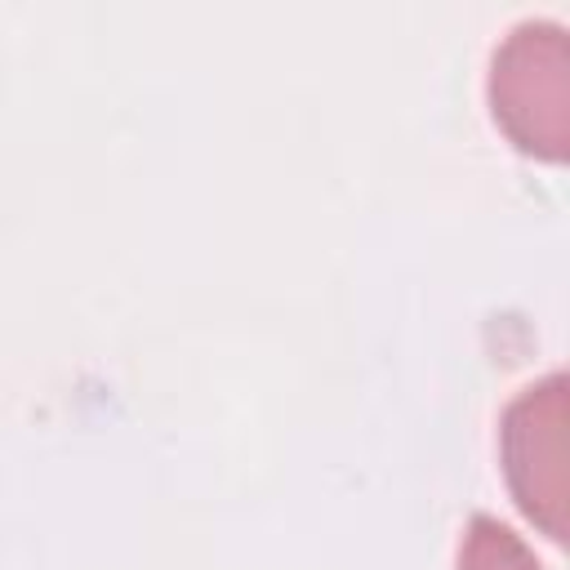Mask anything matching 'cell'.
<instances>
[{
    "label": "cell",
    "mask_w": 570,
    "mask_h": 570,
    "mask_svg": "<svg viewBox=\"0 0 570 570\" xmlns=\"http://www.w3.org/2000/svg\"><path fill=\"white\" fill-rule=\"evenodd\" d=\"M459 570H543V561L512 525L476 512L459 539Z\"/></svg>",
    "instance_id": "obj_3"
},
{
    "label": "cell",
    "mask_w": 570,
    "mask_h": 570,
    "mask_svg": "<svg viewBox=\"0 0 570 570\" xmlns=\"http://www.w3.org/2000/svg\"><path fill=\"white\" fill-rule=\"evenodd\" d=\"M485 98L499 129L539 160L570 151V40L557 18H521L490 53Z\"/></svg>",
    "instance_id": "obj_1"
},
{
    "label": "cell",
    "mask_w": 570,
    "mask_h": 570,
    "mask_svg": "<svg viewBox=\"0 0 570 570\" xmlns=\"http://www.w3.org/2000/svg\"><path fill=\"white\" fill-rule=\"evenodd\" d=\"M570 383L561 370L521 387L499 419V459L517 508L548 534L566 539L570 517V463H566Z\"/></svg>",
    "instance_id": "obj_2"
}]
</instances>
